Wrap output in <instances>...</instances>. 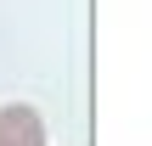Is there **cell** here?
I'll return each instance as SVG.
<instances>
[{
    "label": "cell",
    "mask_w": 152,
    "mask_h": 146,
    "mask_svg": "<svg viewBox=\"0 0 152 146\" xmlns=\"http://www.w3.org/2000/svg\"><path fill=\"white\" fill-rule=\"evenodd\" d=\"M0 129L11 146H45V129H39V113L34 107H6L0 113Z\"/></svg>",
    "instance_id": "cell-1"
}]
</instances>
